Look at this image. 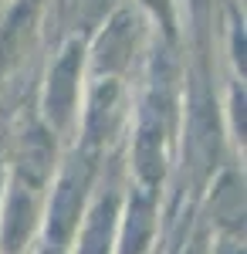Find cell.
<instances>
[{
    "mask_svg": "<svg viewBox=\"0 0 247 254\" xmlns=\"http://www.w3.org/2000/svg\"><path fill=\"white\" fill-rule=\"evenodd\" d=\"M81 71H85V38L71 34L61 44L58 58L48 68L44 95H41V119L55 136H68L78 122V95H81Z\"/></svg>",
    "mask_w": 247,
    "mask_h": 254,
    "instance_id": "cell-2",
    "label": "cell"
},
{
    "mask_svg": "<svg viewBox=\"0 0 247 254\" xmlns=\"http://www.w3.org/2000/svg\"><path fill=\"white\" fill-rule=\"evenodd\" d=\"M142 14H149L163 27V41L176 44V14H173V0H139Z\"/></svg>",
    "mask_w": 247,
    "mask_h": 254,
    "instance_id": "cell-7",
    "label": "cell"
},
{
    "mask_svg": "<svg viewBox=\"0 0 247 254\" xmlns=\"http://www.w3.org/2000/svg\"><path fill=\"white\" fill-rule=\"evenodd\" d=\"M119 183L98 187V196L81 217V237H78V254H109L112 251L115 224H119Z\"/></svg>",
    "mask_w": 247,
    "mask_h": 254,
    "instance_id": "cell-5",
    "label": "cell"
},
{
    "mask_svg": "<svg viewBox=\"0 0 247 254\" xmlns=\"http://www.w3.org/2000/svg\"><path fill=\"white\" fill-rule=\"evenodd\" d=\"M78 116H81V139L75 146L102 156L132 119V95L125 88V78H92L88 102L85 109H78Z\"/></svg>",
    "mask_w": 247,
    "mask_h": 254,
    "instance_id": "cell-3",
    "label": "cell"
},
{
    "mask_svg": "<svg viewBox=\"0 0 247 254\" xmlns=\"http://www.w3.org/2000/svg\"><path fill=\"white\" fill-rule=\"evenodd\" d=\"M156 207H159V193L156 190H146L139 183H129V200H125V210H119L122 220V244H119V254H142L152 241V231H156Z\"/></svg>",
    "mask_w": 247,
    "mask_h": 254,
    "instance_id": "cell-6",
    "label": "cell"
},
{
    "mask_svg": "<svg viewBox=\"0 0 247 254\" xmlns=\"http://www.w3.org/2000/svg\"><path fill=\"white\" fill-rule=\"evenodd\" d=\"M146 41V14L132 7L112 10L92 48H85V58L92 68V78H125L135 55Z\"/></svg>",
    "mask_w": 247,
    "mask_h": 254,
    "instance_id": "cell-4",
    "label": "cell"
},
{
    "mask_svg": "<svg viewBox=\"0 0 247 254\" xmlns=\"http://www.w3.org/2000/svg\"><path fill=\"white\" fill-rule=\"evenodd\" d=\"M102 166V156L75 146L64 166L55 170L48 183V248H64L68 237L78 231V220L85 214V200L88 190H95V176Z\"/></svg>",
    "mask_w": 247,
    "mask_h": 254,
    "instance_id": "cell-1",
    "label": "cell"
}]
</instances>
